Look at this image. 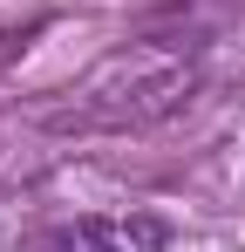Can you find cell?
<instances>
[{"instance_id":"1","label":"cell","mask_w":245,"mask_h":252,"mask_svg":"<svg viewBox=\"0 0 245 252\" xmlns=\"http://www.w3.org/2000/svg\"><path fill=\"white\" fill-rule=\"evenodd\" d=\"M41 252H122L116 232H102V225H68V232H55Z\"/></svg>"}]
</instances>
